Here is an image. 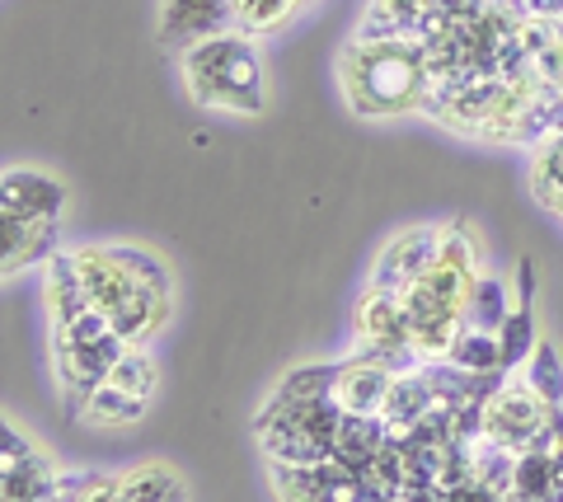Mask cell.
I'll list each match as a JSON object with an SVG mask.
<instances>
[{"label": "cell", "mask_w": 563, "mask_h": 502, "mask_svg": "<svg viewBox=\"0 0 563 502\" xmlns=\"http://www.w3.org/2000/svg\"><path fill=\"white\" fill-rule=\"evenodd\" d=\"M122 483H128V502H184V479L169 465H141L122 475Z\"/></svg>", "instance_id": "obj_17"}, {"label": "cell", "mask_w": 563, "mask_h": 502, "mask_svg": "<svg viewBox=\"0 0 563 502\" xmlns=\"http://www.w3.org/2000/svg\"><path fill=\"white\" fill-rule=\"evenodd\" d=\"M333 376H339V361H329V367H301L277 386V400H324V394H333Z\"/></svg>", "instance_id": "obj_22"}, {"label": "cell", "mask_w": 563, "mask_h": 502, "mask_svg": "<svg viewBox=\"0 0 563 502\" xmlns=\"http://www.w3.org/2000/svg\"><path fill=\"white\" fill-rule=\"evenodd\" d=\"M132 343L128 338H99V343H70L62 334H52V357H57V376H62V390H66V404L70 413L80 419V409L85 400L99 390V386H109V376L118 367V357L128 353Z\"/></svg>", "instance_id": "obj_4"}, {"label": "cell", "mask_w": 563, "mask_h": 502, "mask_svg": "<svg viewBox=\"0 0 563 502\" xmlns=\"http://www.w3.org/2000/svg\"><path fill=\"white\" fill-rule=\"evenodd\" d=\"M550 419H554V409L544 404L531 386H498L484 404V432L479 437L488 446H498V451H507V456H521L550 432Z\"/></svg>", "instance_id": "obj_3"}, {"label": "cell", "mask_w": 563, "mask_h": 502, "mask_svg": "<svg viewBox=\"0 0 563 502\" xmlns=\"http://www.w3.org/2000/svg\"><path fill=\"white\" fill-rule=\"evenodd\" d=\"M507 315H512V310H507V287L498 277H479V287H474V297H470V328L498 334Z\"/></svg>", "instance_id": "obj_21"}, {"label": "cell", "mask_w": 563, "mask_h": 502, "mask_svg": "<svg viewBox=\"0 0 563 502\" xmlns=\"http://www.w3.org/2000/svg\"><path fill=\"white\" fill-rule=\"evenodd\" d=\"M231 29H235V0H165V24H161L165 43L192 47Z\"/></svg>", "instance_id": "obj_10"}, {"label": "cell", "mask_w": 563, "mask_h": 502, "mask_svg": "<svg viewBox=\"0 0 563 502\" xmlns=\"http://www.w3.org/2000/svg\"><path fill=\"white\" fill-rule=\"evenodd\" d=\"M517 282H521V301L512 305V315H507L503 328H498L503 371H517L521 361H531L536 343H540V334H536V310H531V291H536V268H531V258H521Z\"/></svg>", "instance_id": "obj_12"}, {"label": "cell", "mask_w": 563, "mask_h": 502, "mask_svg": "<svg viewBox=\"0 0 563 502\" xmlns=\"http://www.w3.org/2000/svg\"><path fill=\"white\" fill-rule=\"evenodd\" d=\"M531 71H536L544 85H550V90H559V94H563V38H559V43H550V47L540 52Z\"/></svg>", "instance_id": "obj_25"}, {"label": "cell", "mask_w": 563, "mask_h": 502, "mask_svg": "<svg viewBox=\"0 0 563 502\" xmlns=\"http://www.w3.org/2000/svg\"><path fill=\"white\" fill-rule=\"evenodd\" d=\"M70 502H128V483L118 475H62Z\"/></svg>", "instance_id": "obj_23"}, {"label": "cell", "mask_w": 563, "mask_h": 502, "mask_svg": "<svg viewBox=\"0 0 563 502\" xmlns=\"http://www.w3.org/2000/svg\"><path fill=\"white\" fill-rule=\"evenodd\" d=\"M184 80L202 109L263 113V103H268L258 47L244 33H217V38L184 47Z\"/></svg>", "instance_id": "obj_2"}, {"label": "cell", "mask_w": 563, "mask_h": 502, "mask_svg": "<svg viewBox=\"0 0 563 502\" xmlns=\"http://www.w3.org/2000/svg\"><path fill=\"white\" fill-rule=\"evenodd\" d=\"M109 380H113L118 390L136 394V400H151V394H155V386H161V371H155L151 353L141 348V343H132V348L118 357V367H113V376H109Z\"/></svg>", "instance_id": "obj_19"}, {"label": "cell", "mask_w": 563, "mask_h": 502, "mask_svg": "<svg viewBox=\"0 0 563 502\" xmlns=\"http://www.w3.org/2000/svg\"><path fill=\"white\" fill-rule=\"evenodd\" d=\"M432 0H376L366 10V20L357 29V38H413L418 20L428 14Z\"/></svg>", "instance_id": "obj_14"}, {"label": "cell", "mask_w": 563, "mask_h": 502, "mask_svg": "<svg viewBox=\"0 0 563 502\" xmlns=\"http://www.w3.org/2000/svg\"><path fill=\"white\" fill-rule=\"evenodd\" d=\"M357 334L366 338V348L390 357L399 371H418V348H413V324H409V310L395 291H380V287H366V297L357 301Z\"/></svg>", "instance_id": "obj_5"}, {"label": "cell", "mask_w": 563, "mask_h": 502, "mask_svg": "<svg viewBox=\"0 0 563 502\" xmlns=\"http://www.w3.org/2000/svg\"><path fill=\"white\" fill-rule=\"evenodd\" d=\"M0 212L29 216V221H62L66 188L43 175V169H5L0 179Z\"/></svg>", "instance_id": "obj_9"}, {"label": "cell", "mask_w": 563, "mask_h": 502, "mask_svg": "<svg viewBox=\"0 0 563 502\" xmlns=\"http://www.w3.org/2000/svg\"><path fill=\"white\" fill-rule=\"evenodd\" d=\"M531 183H536V198L550 207V212L563 216V142H544L536 150V165H531Z\"/></svg>", "instance_id": "obj_18"}, {"label": "cell", "mask_w": 563, "mask_h": 502, "mask_svg": "<svg viewBox=\"0 0 563 502\" xmlns=\"http://www.w3.org/2000/svg\"><path fill=\"white\" fill-rule=\"evenodd\" d=\"M291 5H296V0H235V24H240L244 33L273 29Z\"/></svg>", "instance_id": "obj_24"}, {"label": "cell", "mask_w": 563, "mask_h": 502, "mask_svg": "<svg viewBox=\"0 0 563 502\" xmlns=\"http://www.w3.org/2000/svg\"><path fill=\"white\" fill-rule=\"evenodd\" d=\"M29 456H33V446H29L14 427H5V456H0V470H5V465H20V460H29Z\"/></svg>", "instance_id": "obj_26"}, {"label": "cell", "mask_w": 563, "mask_h": 502, "mask_svg": "<svg viewBox=\"0 0 563 502\" xmlns=\"http://www.w3.org/2000/svg\"><path fill=\"white\" fill-rule=\"evenodd\" d=\"M273 489L282 502H372L362 475H352L343 460L273 465Z\"/></svg>", "instance_id": "obj_7"}, {"label": "cell", "mask_w": 563, "mask_h": 502, "mask_svg": "<svg viewBox=\"0 0 563 502\" xmlns=\"http://www.w3.org/2000/svg\"><path fill=\"white\" fill-rule=\"evenodd\" d=\"M521 14H531V20H559L563 14V0H517Z\"/></svg>", "instance_id": "obj_27"}, {"label": "cell", "mask_w": 563, "mask_h": 502, "mask_svg": "<svg viewBox=\"0 0 563 502\" xmlns=\"http://www.w3.org/2000/svg\"><path fill=\"white\" fill-rule=\"evenodd\" d=\"M339 80L347 103L362 118H395V113H428L432 71L422 38H357L343 47Z\"/></svg>", "instance_id": "obj_1"}, {"label": "cell", "mask_w": 563, "mask_h": 502, "mask_svg": "<svg viewBox=\"0 0 563 502\" xmlns=\"http://www.w3.org/2000/svg\"><path fill=\"white\" fill-rule=\"evenodd\" d=\"M437 254H442V231L422 226V231L399 235L395 245L380 254V264H376V272H372V287L395 291V297H399L404 287L418 282V277L437 264Z\"/></svg>", "instance_id": "obj_8"}, {"label": "cell", "mask_w": 563, "mask_h": 502, "mask_svg": "<svg viewBox=\"0 0 563 502\" xmlns=\"http://www.w3.org/2000/svg\"><path fill=\"white\" fill-rule=\"evenodd\" d=\"M559 142H563V136H559Z\"/></svg>", "instance_id": "obj_28"}, {"label": "cell", "mask_w": 563, "mask_h": 502, "mask_svg": "<svg viewBox=\"0 0 563 502\" xmlns=\"http://www.w3.org/2000/svg\"><path fill=\"white\" fill-rule=\"evenodd\" d=\"M146 404H151V400H136V394L118 390L113 380H109V386H99L90 400H85L80 419L90 423V427H132V423L146 419Z\"/></svg>", "instance_id": "obj_15"}, {"label": "cell", "mask_w": 563, "mask_h": 502, "mask_svg": "<svg viewBox=\"0 0 563 502\" xmlns=\"http://www.w3.org/2000/svg\"><path fill=\"white\" fill-rule=\"evenodd\" d=\"M52 254H57V221H29V216L0 212V258H5V272L47 264Z\"/></svg>", "instance_id": "obj_11"}, {"label": "cell", "mask_w": 563, "mask_h": 502, "mask_svg": "<svg viewBox=\"0 0 563 502\" xmlns=\"http://www.w3.org/2000/svg\"><path fill=\"white\" fill-rule=\"evenodd\" d=\"M451 367H461L470 376H493V371H503V348H498V334H484V328H461V338L451 343V353H446Z\"/></svg>", "instance_id": "obj_16"}, {"label": "cell", "mask_w": 563, "mask_h": 502, "mask_svg": "<svg viewBox=\"0 0 563 502\" xmlns=\"http://www.w3.org/2000/svg\"><path fill=\"white\" fill-rule=\"evenodd\" d=\"M526 386H531V390H536L550 409H559V404H563V367H559V353H554L544 338L536 343L531 361H526Z\"/></svg>", "instance_id": "obj_20"}, {"label": "cell", "mask_w": 563, "mask_h": 502, "mask_svg": "<svg viewBox=\"0 0 563 502\" xmlns=\"http://www.w3.org/2000/svg\"><path fill=\"white\" fill-rule=\"evenodd\" d=\"M47 301H52V328H70L80 315H90L95 301L85 291V277L76 268V254L47 258Z\"/></svg>", "instance_id": "obj_13"}, {"label": "cell", "mask_w": 563, "mask_h": 502, "mask_svg": "<svg viewBox=\"0 0 563 502\" xmlns=\"http://www.w3.org/2000/svg\"><path fill=\"white\" fill-rule=\"evenodd\" d=\"M399 376L404 371L390 357L366 348L362 357L339 361V376H333V404H339L343 413H352V419H380V409H385V400H390Z\"/></svg>", "instance_id": "obj_6"}]
</instances>
